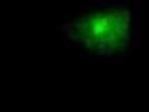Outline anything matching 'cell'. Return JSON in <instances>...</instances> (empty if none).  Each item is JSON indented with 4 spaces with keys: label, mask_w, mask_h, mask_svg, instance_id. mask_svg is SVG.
I'll return each instance as SVG.
<instances>
[{
    "label": "cell",
    "mask_w": 149,
    "mask_h": 112,
    "mask_svg": "<svg viewBox=\"0 0 149 112\" xmlns=\"http://www.w3.org/2000/svg\"><path fill=\"white\" fill-rule=\"evenodd\" d=\"M131 14L110 9L76 19L65 27L69 39L95 54L109 56L123 50L130 39Z\"/></svg>",
    "instance_id": "obj_1"
}]
</instances>
